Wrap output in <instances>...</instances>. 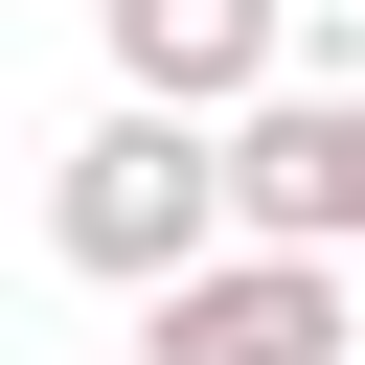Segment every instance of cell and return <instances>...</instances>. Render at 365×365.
Wrapping results in <instances>:
<instances>
[{
	"instance_id": "cell-3",
	"label": "cell",
	"mask_w": 365,
	"mask_h": 365,
	"mask_svg": "<svg viewBox=\"0 0 365 365\" xmlns=\"http://www.w3.org/2000/svg\"><path fill=\"white\" fill-rule=\"evenodd\" d=\"M137 365H365L319 251H205L182 297H137Z\"/></svg>"
},
{
	"instance_id": "cell-2",
	"label": "cell",
	"mask_w": 365,
	"mask_h": 365,
	"mask_svg": "<svg viewBox=\"0 0 365 365\" xmlns=\"http://www.w3.org/2000/svg\"><path fill=\"white\" fill-rule=\"evenodd\" d=\"M91 46H114V114H182V137L297 91V0H91Z\"/></svg>"
},
{
	"instance_id": "cell-1",
	"label": "cell",
	"mask_w": 365,
	"mask_h": 365,
	"mask_svg": "<svg viewBox=\"0 0 365 365\" xmlns=\"http://www.w3.org/2000/svg\"><path fill=\"white\" fill-rule=\"evenodd\" d=\"M46 251H68L91 297H182V274L228 251V182H205V137H182V114H91V137L46 160Z\"/></svg>"
},
{
	"instance_id": "cell-4",
	"label": "cell",
	"mask_w": 365,
	"mask_h": 365,
	"mask_svg": "<svg viewBox=\"0 0 365 365\" xmlns=\"http://www.w3.org/2000/svg\"><path fill=\"white\" fill-rule=\"evenodd\" d=\"M342 137H365V91H342Z\"/></svg>"
}]
</instances>
